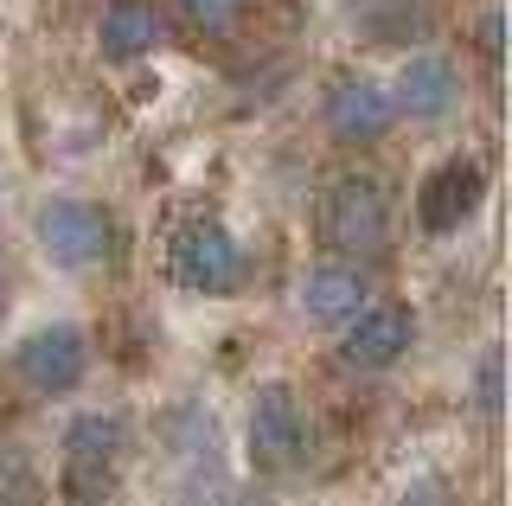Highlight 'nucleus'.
<instances>
[{"instance_id":"f257e3e1","label":"nucleus","mask_w":512,"mask_h":506,"mask_svg":"<svg viewBox=\"0 0 512 506\" xmlns=\"http://www.w3.org/2000/svg\"><path fill=\"white\" fill-rule=\"evenodd\" d=\"M320 237H327L333 257H378L384 237H391V193L372 180V173H346L320 193Z\"/></svg>"},{"instance_id":"f03ea898","label":"nucleus","mask_w":512,"mask_h":506,"mask_svg":"<svg viewBox=\"0 0 512 506\" xmlns=\"http://www.w3.org/2000/svg\"><path fill=\"white\" fill-rule=\"evenodd\" d=\"M167 276L192 295H231L244 282V250L218 218H192L167 244Z\"/></svg>"},{"instance_id":"7ed1b4c3","label":"nucleus","mask_w":512,"mask_h":506,"mask_svg":"<svg viewBox=\"0 0 512 506\" xmlns=\"http://www.w3.org/2000/svg\"><path fill=\"white\" fill-rule=\"evenodd\" d=\"M39 250L58 270H96L116 250V225L90 199H45L39 205Z\"/></svg>"},{"instance_id":"20e7f679","label":"nucleus","mask_w":512,"mask_h":506,"mask_svg":"<svg viewBox=\"0 0 512 506\" xmlns=\"http://www.w3.org/2000/svg\"><path fill=\"white\" fill-rule=\"evenodd\" d=\"M250 468L256 474H295L308 455V417H301L295 391L288 385H263L250 398V430H244Z\"/></svg>"},{"instance_id":"39448f33","label":"nucleus","mask_w":512,"mask_h":506,"mask_svg":"<svg viewBox=\"0 0 512 506\" xmlns=\"http://www.w3.org/2000/svg\"><path fill=\"white\" fill-rule=\"evenodd\" d=\"M13 372H20L26 391H39V398H64V391H77L84 372H90V340L77 334L71 321L32 327L20 340V353H13Z\"/></svg>"},{"instance_id":"423d86ee","label":"nucleus","mask_w":512,"mask_h":506,"mask_svg":"<svg viewBox=\"0 0 512 506\" xmlns=\"http://www.w3.org/2000/svg\"><path fill=\"white\" fill-rule=\"evenodd\" d=\"M410 334H416L410 308L365 302L352 321H340V346H333V359H340L346 372H384V366H397V359L410 353Z\"/></svg>"},{"instance_id":"0eeeda50","label":"nucleus","mask_w":512,"mask_h":506,"mask_svg":"<svg viewBox=\"0 0 512 506\" xmlns=\"http://www.w3.org/2000/svg\"><path fill=\"white\" fill-rule=\"evenodd\" d=\"M320 122H327V135L340 141V148H372V141L391 135L397 103L372 77H340V84L327 90V103H320Z\"/></svg>"},{"instance_id":"6e6552de","label":"nucleus","mask_w":512,"mask_h":506,"mask_svg":"<svg viewBox=\"0 0 512 506\" xmlns=\"http://www.w3.org/2000/svg\"><path fill=\"white\" fill-rule=\"evenodd\" d=\"M480 199H487V173H480L474 154H455V161H442L423 180V193H416V225L429 237H448L480 212Z\"/></svg>"},{"instance_id":"1a4fd4ad","label":"nucleus","mask_w":512,"mask_h":506,"mask_svg":"<svg viewBox=\"0 0 512 506\" xmlns=\"http://www.w3.org/2000/svg\"><path fill=\"white\" fill-rule=\"evenodd\" d=\"M116 455H122V423L116 417H77L71 430H64V481H71V494L77 500L109 494Z\"/></svg>"},{"instance_id":"9d476101","label":"nucleus","mask_w":512,"mask_h":506,"mask_svg":"<svg viewBox=\"0 0 512 506\" xmlns=\"http://www.w3.org/2000/svg\"><path fill=\"white\" fill-rule=\"evenodd\" d=\"M365 302H372V282H365V270L352 257H333V263H314L308 276H301V308L314 314L320 327H340L352 321Z\"/></svg>"},{"instance_id":"9b49d317","label":"nucleus","mask_w":512,"mask_h":506,"mask_svg":"<svg viewBox=\"0 0 512 506\" xmlns=\"http://www.w3.org/2000/svg\"><path fill=\"white\" fill-rule=\"evenodd\" d=\"M391 103L410 109L416 122H448V116H455V103H461V77L436 52H429V58H410L404 77H397V97Z\"/></svg>"},{"instance_id":"f8f14e48","label":"nucleus","mask_w":512,"mask_h":506,"mask_svg":"<svg viewBox=\"0 0 512 506\" xmlns=\"http://www.w3.org/2000/svg\"><path fill=\"white\" fill-rule=\"evenodd\" d=\"M109 65H135V58H148L160 45V13L148 0H116V7L103 13V33H96Z\"/></svg>"},{"instance_id":"ddd939ff","label":"nucleus","mask_w":512,"mask_h":506,"mask_svg":"<svg viewBox=\"0 0 512 506\" xmlns=\"http://www.w3.org/2000/svg\"><path fill=\"white\" fill-rule=\"evenodd\" d=\"M480 417H487V423H500V410H506V359L500 353H487V359H480Z\"/></svg>"},{"instance_id":"4468645a","label":"nucleus","mask_w":512,"mask_h":506,"mask_svg":"<svg viewBox=\"0 0 512 506\" xmlns=\"http://www.w3.org/2000/svg\"><path fill=\"white\" fill-rule=\"evenodd\" d=\"M480 52H487L493 65L506 58V13H500V7H487V13H480Z\"/></svg>"}]
</instances>
